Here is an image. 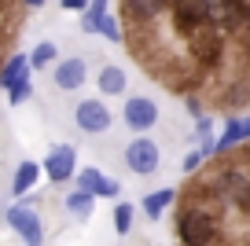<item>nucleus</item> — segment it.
<instances>
[{"label":"nucleus","mask_w":250,"mask_h":246,"mask_svg":"<svg viewBox=\"0 0 250 246\" xmlns=\"http://www.w3.org/2000/svg\"><path fill=\"white\" fill-rule=\"evenodd\" d=\"M243 136H247V140H250V114H247V118H243ZM247 140H243V144H247Z\"/></svg>","instance_id":"4be33fe9"},{"label":"nucleus","mask_w":250,"mask_h":246,"mask_svg":"<svg viewBox=\"0 0 250 246\" xmlns=\"http://www.w3.org/2000/svg\"><path fill=\"white\" fill-rule=\"evenodd\" d=\"M30 96H33V85H30V74H26L22 81H15V85L8 88V100H11V103H26V100H30Z\"/></svg>","instance_id":"dca6fc26"},{"label":"nucleus","mask_w":250,"mask_h":246,"mask_svg":"<svg viewBox=\"0 0 250 246\" xmlns=\"http://www.w3.org/2000/svg\"><path fill=\"white\" fill-rule=\"evenodd\" d=\"M26 70H30V59H26V55H11V59L0 66V88H11L15 81H22Z\"/></svg>","instance_id":"f8f14e48"},{"label":"nucleus","mask_w":250,"mask_h":246,"mask_svg":"<svg viewBox=\"0 0 250 246\" xmlns=\"http://www.w3.org/2000/svg\"><path fill=\"white\" fill-rule=\"evenodd\" d=\"M78 191L100 195V199H114V195H122V184H118V180H107L100 169H81L78 173Z\"/></svg>","instance_id":"0eeeda50"},{"label":"nucleus","mask_w":250,"mask_h":246,"mask_svg":"<svg viewBox=\"0 0 250 246\" xmlns=\"http://www.w3.org/2000/svg\"><path fill=\"white\" fill-rule=\"evenodd\" d=\"M81 30L85 33H100V19L96 15H81Z\"/></svg>","instance_id":"6ab92c4d"},{"label":"nucleus","mask_w":250,"mask_h":246,"mask_svg":"<svg viewBox=\"0 0 250 246\" xmlns=\"http://www.w3.org/2000/svg\"><path fill=\"white\" fill-rule=\"evenodd\" d=\"M243 140H247V136H243V118L232 114V118L225 122V132L217 136V151H232V147H239Z\"/></svg>","instance_id":"ddd939ff"},{"label":"nucleus","mask_w":250,"mask_h":246,"mask_svg":"<svg viewBox=\"0 0 250 246\" xmlns=\"http://www.w3.org/2000/svg\"><path fill=\"white\" fill-rule=\"evenodd\" d=\"M55 48H59V44H52V41L37 44V48H33V55H30V66H33V70H44L48 62L55 59Z\"/></svg>","instance_id":"4468645a"},{"label":"nucleus","mask_w":250,"mask_h":246,"mask_svg":"<svg viewBox=\"0 0 250 246\" xmlns=\"http://www.w3.org/2000/svg\"><path fill=\"white\" fill-rule=\"evenodd\" d=\"M206 165V154L203 151H188V158H184V173L191 177V173H199Z\"/></svg>","instance_id":"a211bd4d"},{"label":"nucleus","mask_w":250,"mask_h":246,"mask_svg":"<svg viewBox=\"0 0 250 246\" xmlns=\"http://www.w3.org/2000/svg\"><path fill=\"white\" fill-rule=\"evenodd\" d=\"M26 8H41V4H44V0H22Z\"/></svg>","instance_id":"5701e85b"},{"label":"nucleus","mask_w":250,"mask_h":246,"mask_svg":"<svg viewBox=\"0 0 250 246\" xmlns=\"http://www.w3.org/2000/svg\"><path fill=\"white\" fill-rule=\"evenodd\" d=\"M125 81H129V77H125L122 66H103L100 70V92L103 96H122L125 92Z\"/></svg>","instance_id":"9b49d317"},{"label":"nucleus","mask_w":250,"mask_h":246,"mask_svg":"<svg viewBox=\"0 0 250 246\" xmlns=\"http://www.w3.org/2000/svg\"><path fill=\"white\" fill-rule=\"evenodd\" d=\"M133 213H136V209L129 206V202H122V206L114 209V231H118V235H129V228H133Z\"/></svg>","instance_id":"2eb2a0df"},{"label":"nucleus","mask_w":250,"mask_h":246,"mask_svg":"<svg viewBox=\"0 0 250 246\" xmlns=\"http://www.w3.org/2000/svg\"><path fill=\"white\" fill-rule=\"evenodd\" d=\"M100 33L107 41H125V30H122V22H114V15H103L100 19Z\"/></svg>","instance_id":"f3484780"},{"label":"nucleus","mask_w":250,"mask_h":246,"mask_svg":"<svg viewBox=\"0 0 250 246\" xmlns=\"http://www.w3.org/2000/svg\"><path fill=\"white\" fill-rule=\"evenodd\" d=\"M8 224L26 246H41L44 243V228H41V217L30 206H11L8 209Z\"/></svg>","instance_id":"7ed1b4c3"},{"label":"nucleus","mask_w":250,"mask_h":246,"mask_svg":"<svg viewBox=\"0 0 250 246\" xmlns=\"http://www.w3.org/2000/svg\"><path fill=\"white\" fill-rule=\"evenodd\" d=\"M74 125H78L81 132H88V136L107 132V129H110V110H107V103H100V100H81L78 107H74Z\"/></svg>","instance_id":"f03ea898"},{"label":"nucleus","mask_w":250,"mask_h":246,"mask_svg":"<svg viewBox=\"0 0 250 246\" xmlns=\"http://www.w3.org/2000/svg\"><path fill=\"white\" fill-rule=\"evenodd\" d=\"M88 15H96V19L110 15V11H107V0H92V4H88Z\"/></svg>","instance_id":"aec40b11"},{"label":"nucleus","mask_w":250,"mask_h":246,"mask_svg":"<svg viewBox=\"0 0 250 246\" xmlns=\"http://www.w3.org/2000/svg\"><path fill=\"white\" fill-rule=\"evenodd\" d=\"M37 177H41V165H37V162H19L15 180H11V195H26V191H33Z\"/></svg>","instance_id":"9d476101"},{"label":"nucleus","mask_w":250,"mask_h":246,"mask_svg":"<svg viewBox=\"0 0 250 246\" xmlns=\"http://www.w3.org/2000/svg\"><path fill=\"white\" fill-rule=\"evenodd\" d=\"M66 213H70L74 221H88V217L96 213V195H88V191H70V195H66Z\"/></svg>","instance_id":"1a4fd4ad"},{"label":"nucleus","mask_w":250,"mask_h":246,"mask_svg":"<svg viewBox=\"0 0 250 246\" xmlns=\"http://www.w3.org/2000/svg\"><path fill=\"white\" fill-rule=\"evenodd\" d=\"M78 151H74L70 144H55L52 151H48V158H44V173H48V180L52 184H66V180L78 173Z\"/></svg>","instance_id":"20e7f679"},{"label":"nucleus","mask_w":250,"mask_h":246,"mask_svg":"<svg viewBox=\"0 0 250 246\" xmlns=\"http://www.w3.org/2000/svg\"><path fill=\"white\" fill-rule=\"evenodd\" d=\"M85 74H88V66H85V59H62V62H55V74H52V85L55 88H62V92H74V88H81L85 85Z\"/></svg>","instance_id":"423d86ee"},{"label":"nucleus","mask_w":250,"mask_h":246,"mask_svg":"<svg viewBox=\"0 0 250 246\" xmlns=\"http://www.w3.org/2000/svg\"><path fill=\"white\" fill-rule=\"evenodd\" d=\"M125 165L136 177H155L158 173V144L147 136H136L133 144L125 147Z\"/></svg>","instance_id":"f257e3e1"},{"label":"nucleus","mask_w":250,"mask_h":246,"mask_svg":"<svg viewBox=\"0 0 250 246\" xmlns=\"http://www.w3.org/2000/svg\"><path fill=\"white\" fill-rule=\"evenodd\" d=\"M169 206H177V191H173V187H158V191H151L147 199H144V213H147L151 221H162V213Z\"/></svg>","instance_id":"6e6552de"},{"label":"nucleus","mask_w":250,"mask_h":246,"mask_svg":"<svg viewBox=\"0 0 250 246\" xmlns=\"http://www.w3.org/2000/svg\"><path fill=\"white\" fill-rule=\"evenodd\" d=\"M158 122V103L147 100V96H133V100L125 103V125L133 132H147L151 125Z\"/></svg>","instance_id":"39448f33"},{"label":"nucleus","mask_w":250,"mask_h":246,"mask_svg":"<svg viewBox=\"0 0 250 246\" xmlns=\"http://www.w3.org/2000/svg\"><path fill=\"white\" fill-rule=\"evenodd\" d=\"M59 4H62L66 11H85L88 4H92V0H59Z\"/></svg>","instance_id":"412c9836"}]
</instances>
